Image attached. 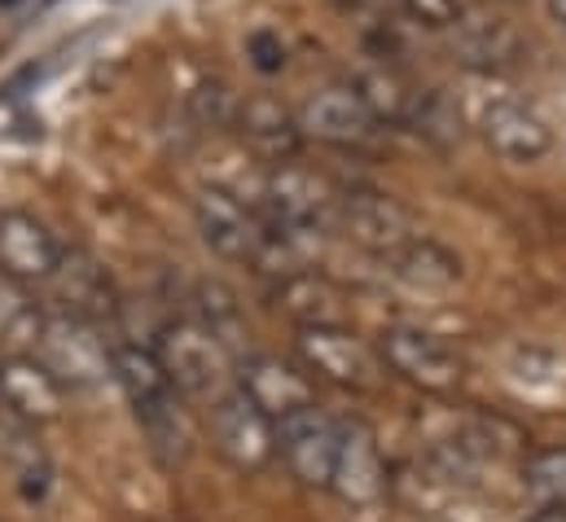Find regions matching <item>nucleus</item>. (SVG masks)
Masks as SVG:
<instances>
[{
	"label": "nucleus",
	"mask_w": 566,
	"mask_h": 522,
	"mask_svg": "<svg viewBox=\"0 0 566 522\" xmlns=\"http://www.w3.org/2000/svg\"><path fill=\"white\" fill-rule=\"evenodd\" d=\"M111 374L119 378V387L142 421L154 461L163 470H180L193 452V426L185 413V395L167 378L154 347H142L133 338H111Z\"/></svg>",
	"instance_id": "f257e3e1"
},
{
	"label": "nucleus",
	"mask_w": 566,
	"mask_h": 522,
	"mask_svg": "<svg viewBox=\"0 0 566 522\" xmlns=\"http://www.w3.org/2000/svg\"><path fill=\"white\" fill-rule=\"evenodd\" d=\"M260 216L303 251L307 242H316L321 233L334 229V220H338V185L325 180L312 167H298L294 158L273 163V171L264 180Z\"/></svg>",
	"instance_id": "f03ea898"
},
{
	"label": "nucleus",
	"mask_w": 566,
	"mask_h": 522,
	"mask_svg": "<svg viewBox=\"0 0 566 522\" xmlns=\"http://www.w3.org/2000/svg\"><path fill=\"white\" fill-rule=\"evenodd\" d=\"M154 356L163 361L167 378L185 399L211 404L233 387V361L224 352V338L211 334L198 316H171L158 325Z\"/></svg>",
	"instance_id": "7ed1b4c3"
},
{
	"label": "nucleus",
	"mask_w": 566,
	"mask_h": 522,
	"mask_svg": "<svg viewBox=\"0 0 566 522\" xmlns=\"http://www.w3.org/2000/svg\"><path fill=\"white\" fill-rule=\"evenodd\" d=\"M334 229H343L360 251L378 255V260H396L418 233V220L405 202H396L391 194L382 189H365V185H352V189H338V220Z\"/></svg>",
	"instance_id": "20e7f679"
},
{
	"label": "nucleus",
	"mask_w": 566,
	"mask_h": 522,
	"mask_svg": "<svg viewBox=\"0 0 566 522\" xmlns=\"http://www.w3.org/2000/svg\"><path fill=\"white\" fill-rule=\"evenodd\" d=\"M294 352L316 378H325L334 387H347V392H374L387 378L382 356L369 352L343 321L338 325H298Z\"/></svg>",
	"instance_id": "39448f33"
},
{
	"label": "nucleus",
	"mask_w": 566,
	"mask_h": 522,
	"mask_svg": "<svg viewBox=\"0 0 566 522\" xmlns=\"http://www.w3.org/2000/svg\"><path fill=\"white\" fill-rule=\"evenodd\" d=\"M207 426H211L216 452L229 466L247 470V474L264 470L277 457V421L269 413H260L247 395L238 392V383L220 395V399L207 404Z\"/></svg>",
	"instance_id": "423d86ee"
},
{
	"label": "nucleus",
	"mask_w": 566,
	"mask_h": 522,
	"mask_svg": "<svg viewBox=\"0 0 566 522\" xmlns=\"http://www.w3.org/2000/svg\"><path fill=\"white\" fill-rule=\"evenodd\" d=\"M378 356H382V365L396 378H405V383H413V387H422L430 395L457 392L461 378H465V361L439 334L418 330V325H391V330H382Z\"/></svg>",
	"instance_id": "0eeeda50"
},
{
	"label": "nucleus",
	"mask_w": 566,
	"mask_h": 522,
	"mask_svg": "<svg viewBox=\"0 0 566 522\" xmlns=\"http://www.w3.org/2000/svg\"><path fill=\"white\" fill-rule=\"evenodd\" d=\"M35 347L44 352V365L53 369V378L62 387H93L111 374V343L97 338V325H88L71 312L40 316Z\"/></svg>",
	"instance_id": "6e6552de"
},
{
	"label": "nucleus",
	"mask_w": 566,
	"mask_h": 522,
	"mask_svg": "<svg viewBox=\"0 0 566 522\" xmlns=\"http://www.w3.org/2000/svg\"><path fill=\"white\" fill-rule=\"evenodd\" d=\"M294 119H298L303 140H316L329 149H369L382 132V124L369 115V106L360 102V93L352 84H329V88L312 93L294 111Z\"/></svg>",
	"instance_id": "1a4fd4ad"
},
{
	"label": "nucleus",
	"mask_w": 566,
	"mask_h": 522,
	"mask_svg": "<svg viewBox=\"0 0 566 522\" xmlns=\"http://www.w3.org/2000/svg\"><path fill=\"white\" fill-rule=\"evenodd\" d=\"M448 53L457 66L479 71V75H505L523 62V35L510 18L501 13H461L448 27Z\"/></svg>",
	"instance_id": "9d476101"
},
{
	"label": "nucleus",
	"mask_w": 566,
	"mask_h": 522,
	"mask_svg": "<svg viewBox=\"0 0 566 522\" xmlns=\"http://www.w3.org/2000/svg\"><path fill=\"white\" fill-rule=\"evenodd\" d=\"M277 452L285 457L290 474L307 488H329L334 452H338V421L321 413L316 404L298 408L277 421Z\"/></svg>",
	"instance_id": "9b49d317"
},
{
	"label": "nucleus",
	"mask_w": 566,
	"mask_h": 522,
	"mask_svg": "<svg viewBox=\"0 0 566 522\" xmlns=\"http://www.w3.org/2000/svg\"><path fill=\"white\" fill-rule=\"evenodd\" d=\"M329 492L347 505H374L387 492V461L378 448V435L365 421H338V452Z\"/></svg>",
	"instance_id": "f8f14e48"
},
{
	"label": "nucleus",
	"mask_w": 566,
	"mask_h": 522,
	"mask_svg": "<svg viewBox=\"0 0 566 522\" xmlns=\"http://www.w3.org/2000/svg\"><path fill=\"white\" fill-rule=\"evenodd\" d=\"M62 251L66 247L31 211H0V272L9 281L49 285L57 263H62Z\"/></svg>",
	"instance_id": "ddd939ff"
},
{
	"label": "nucleus",
	"mask_w": 566,
	"mask_h": 522,
	"mask_svg": "<svg viewBox=\"0 0 566 522\" xmlns=\"http://www.w3.org/2000/svg\"><path fill=\"white\" fill-rule=\"evenodd\" d=\"M0 404L13 421L40 426L57 421L66 408V387L53 378V369L27 352H4L0 356Z\"/></svg>",
	"instance_id": "4468645a"
},
{
	"label": "nucleus",
	"mask_w": 566,
	"mask_h": 522,
	"mask_svg": "<svg viewBox=\"0 0 566 522\" xmlns=\"http://www.w3.org/2000/svg\"><path fill=\"white\" fill-rule=\"evenodd\" d=\"M479 136L483 145L505 158V163H541L554 149V132L549 124L518 97H496L483 106L479 115Z\"/></svg>",
	"instance_id": "2eb2a0df"
},
{
	"label": "nucleus",
	"mask_w": 566,
	"mask_h": 522,
	"mask_svg": "<svg viewBox=\"0 0 566 522\" xmlns=\"http://www.w3.org/2000/svg\"><path fill=\"white\" fill-rule=\"evenodd\" d=\"M233 383L260 413H269L273 421H282L290 413L316 404V387L303 369L285 365L282 356H242L233 365Z\"/></svg>",
	"instance_id": "dca6fc26"
},
{
	"label": "nucleus",
	"mask_w": 566,
	"mask_h": 522,
	"mask_svg": "<svg viewBox=\"0 0 566 522\" xmlns=\"http://www.w3.org/2000/svg\"><path fill=\"white\" fill-rule=\"evenodd\" d=\"M57 294H62V312L88 321V325H111L119 316V294L106 276V268L97 260H88L84 251H62V263L53 272Z\"/></svg>",
	"instance_id": "f3484780"
},
{
	"label": "nucleus",
	"mask_w": 566,
	"mask_h": 522,
	"mask_svg": "<svg viewBox=\"0 0 566 522\" xmlns=\"http://www.w3.org/2000/svg\"><path fill=\"white\" fill-rule=\"evenodd\" d=\"M352 88L360 93V102L369 106V115L382 124V128H409L413 111H418V97L422 88L391 62V58H374L356 71Z\"/></svg>",
	"instance_id": "a211bd4d"
},
{
	"label": "nucleus",
	"mask_w": 566,
	"mask_h": 522,
	"mask_svg": "<svg viewBox=\"0 0 566 522\" xmlns=\"http://www.w3.org/2000/svg\"><path fill=\"white\" fill-rule=\"evenodd\" d=\"M233 128L242 132V140H247L255 154H264L269 163L294 158L298 145H303V132H298L294 111H285L277 97H247V102H238Z\"/></svg>",
	"instance_id": "6ab92c4d"
},
{
	"label": "nucleus",
	"mask_w": 566,
	"mask_h": 522,
	"mask_svg": "<svg viewBox=\"0 0 566 522\" xmlns=\"http://www.w3.org/2000/svg\"><path fill=\"white\" fill-rule=\"evenodd\" d=\"M391 263H396V272H400L405 281L426 285V290H443V285H452V281L461 276L457 255H448V251H443L439 242H430V238H413Z\"/></svg>",
	"instance_id": "aec40b11"
},
{
	"label": "nucleus",
	"mask_w": 566,
	"mask_h": 522,
	"mask_svg": "<svg viewBox=\"0 0 566 522\" xmlns=\"http://www.w3.org/2000/svg\"><path fill=\"white\" fill-rule=\"evenodd\" d=\"M523 488L536 505H566V448H545L523 466Z\"/></svg>",
	"instance_id": "412c9836"
},
{
	"label": "nucleus",
	"mask_w": 566,
	"mask_h": 522,
	"mask_svg": "<svg viewBox=\"0 0 566 522\" xmlns=\"http://www.w3.org/2000/svg\"><path fill=\"white\" fill-rule=\"evenodd\" d=\"M409 128L418 132V136H426L430 145H452V140H461V111L452 106L448 93L430 88V93L418 97V111H413Z\"/></svg>",
	"instance_id": "4be33fe9"
},
{
	"label": "nucleus",
	"mask_w": 566,
	"mask_h": 522,
	"mask_svg": "<svg viewBox=\"0 0 566 522\" xmlns=\"http://www.w3.org/2000/svg\"><path fill=\"white\" fill-rule=\"evenodd\" d=\"M40 334V312L35 303H27V294L18 290V281H9L0 272V343H35Z\"/></svg>",
	"instance_id": "5701e85b"
},
{
	"label": "nucleus",
	"mask_w": 566,
	"mask_h": 522,
	"mask_svg": "<svg viewBox=\"0 0 566 522\" xmlns=\"http://www.w3.org/2000/svg\"><path fill=\"white\" fill-rule=\"evenodd\" d=\"M247 58H251V66H255L260 75H277V71H285V62H290V44H285L282 31L255 27V31L247 35Z\"/></svg>",
	"instance_id": "b1692460"
},
{
	"label": "nucleus",
	"mask_w": 566,
	"mask_h": 522,
	"mask_svg": "<svg viewBox=\"0 0 566 522\" xmlns=\"http://www.w3.org/2000/svg\"><path fill=\"white\" fill-rule=\"evenodd\" d=\"M193 115L202 128H233V115H238V97L224 88V84H202L193 93Z\"/></svg>",
	"instance_id": "393cba45"
},
{
	"label": "nucleus",
	"mask_w": 566,
	"mask_h": 522,
	"mask_svg": "<svg viewBox=\"0 0 566 522\" xmlns=\"http://www.w3.org/2000/svg\"><path fill=\"white\" fill-rule=\"evenodd\" d=\"M400 4L413 22H422L430 31H448L465 13V0H400Z\"/></svg>",
	"instance_id": "a878e982"
},
{
	"label": "nucleus",
	"mask_w": 566,
	"mask_h": 522,
	"mask_svg": "<svg viewBox=\"0 0 566 522\" xmlns=\"http://www.w3.org/2000/svg\"><path fill=\"white\" fill-rule=\"evenodd\" d=\"M527 522H566V505H541Z\"/></svg>",
	"instance_id": "bb28decb"
},
{
	"label": "nucleus",
	"mask_w": 566,
	"mask_h": 522,
	"mask_svg": "<svg viewBox=\"0 0 566 522\" xmlns=\"http://www.w3.org/2000/svg\"><path fill=\"white\" fill-rule=\"evenodd\" d=\"M334 4H338V9H347V13H365L374 0H334Z\"/></svg>",
	"instance_id": "cd10ccee"
},
{
	"label": "nucleus",
	"mask_w": 566,
	"mask_h": 522,
	"mask_svg": "<svg viewBox=\"0 0 566 522\" xmlns=\"http://www.w3.org/2000/svg\"><path fill=\"white\" fill-rule=\"evenodd\" d=\"M549 13H554V22L566 31V0H549Z\"/></svg>",
	"instance_id": "c85d7f7f"
},
{
	"label": "nucleus",
	"mask_w": 566,
	"mask_h": 522,
	"mask_svg": "<svg viewBox=\"0 0 566 522\" xmlns=\"http://www.w3.org/2000/svg\"><path fill=\"white\" fill-rule=\"evenodd\" d=\"M0 4H18V0H0Z\"/></svg>",
	"instance_id": "c756f323"
}]
</instances>
